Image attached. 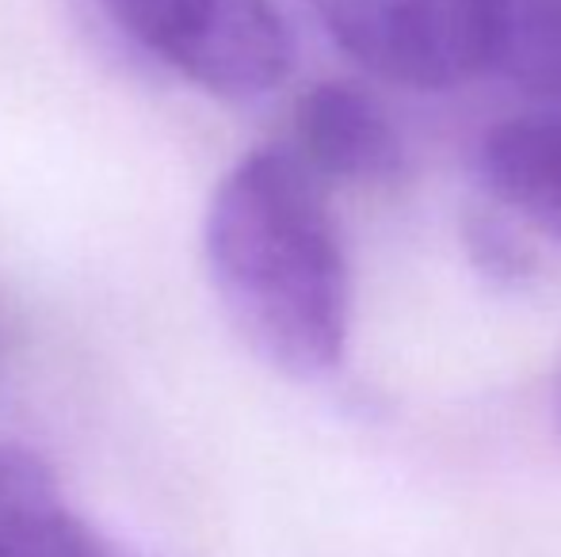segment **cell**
Instances as JSON below:
<instances>
[{
  "label": "cell",
  "instance_id": "cell-1",
  "mask_svg": "<svg viewBox=\"0 0 561 557\" xmlns=\"http://www.w3.org/2000/svg\"><path fill=\"white\" fill-rule=\"evenodd\" d=\"M207 276L252 356L287 379H325L352 333V264L329 192L287 146L244 153L203 222Z\"/></svg>",
  "mask_w": 561,
  "mask_h": 557
},
{
  "label": "cell",
  "instance_id": "cell-2",
  "mask_svg": "<svg viewBox=\"0 0 561 557\" xmlns=\"http://www.w3.org/2000/svg\"><path fill=\"white\" fill-rule=\"evenodd\" d=\"M134 46L218 100L279 89L295 43L275 0H100Z\"/></svg>",
  "mask_w": 561,
  "mask_h": 557
},
{
  "label": "cell",
  "instance_id": "cell-3",
  "mask_svg": "<svg viewBox=\"0 0 561 557\" xmlns=\"http://www.w3.org/2000/svg\"><path fill=\"white\" fill-rule=\"evenodd\" d=\"M306 8L375 81L447 92L489 69L501 0H306Z\"/></svg>",
  "mask_w": 561,
  "mask_h": 557
},
{
  "label": "cell",
  "instance_id": "cell-4",
  "mask_svg": "<svg viewBox=\"0 0 561 557\" xmlns=\"http://www.w3.org/2000/svg\"><path fill=\"white\" fill-rule=\"evenodd\" d=\"M287 149L325 192L333 184L386 187L409 169L398 123L352 81H318L298 96Z\"/></svg>",
  "mask_w": 561,
  "mask_h": 557
},
{
  "label": "cell",
  "instance_id": "cell-5",
  "mask_svg": "<svg viewBox=\"0 0 561 557\" xmlns=\"http://www.w3.org/2000/svg\"><path fill=\"white\" fill-rule=\"evenodd\" d=\"M481 187L561 245V115H519L481 135Z\"/></svg>",
  "mask_w": 561,
  "mask_h": 557
},
{
  "label": "cell",
  "instance_id": "cell-6",
  "mask_svg": "<svg viewBox=\"0 0 561 557\" xmlns=\"http://www.w3.org/2000/svg\"><path fill=\"white\" fill-rule=\"evenodd\" d=\"M0 557H118L58 489L38 454L0 443Z\"/></svg>",
  "mask_w": 561,
  "mask_h": 557
},
{
  "label": "cell",
  "instance_id": "cell-7",
  "mask_svg": "<svg viewBox=\"0 0 561 557\" xmlns=\"http://www.w3.org/2000/svg\"><path fill=\"white\" fill-rule=\"evenodd\" d=\"M489 69L547 115H561V0H501Z\"/></svg>",
  "mask_w": 561,
  "mask_h": 557
},
{
  "label": "cell",
  "instance_id": "cell-8",
  "mask_svg": "<svg viewBox=\"0 0 561 557\" xmlns=\"http://www.w3.org/2000/svg\"><path fill=\"white\" fill-rule=\"evenodd\" d=\"M462 245L470 253L473 268L485 279L501 282L504 290H516L524 282L535 279L539 264H535L531 248L519 241L516 230H508V222H501L496 214L473 210L462 225Z\"/></svg>",
  "mask_w": 561,
  "mask_h": 557
},
{
  "label": "cell",
  "instance_id": "cell-9",
  "mask_svg": "<svg viewBox=\"0 0 561 557\" xmlns=\"http://www.w3.org/2000/svg\"><path fill=\"white\" fill-rule=\"evenodd\" d=\"M554 420L561 428V371H558V382H554Z\"/></svg>",
  "mask_w": 561,
  "mask_h": 557
},
{
  "label": "cell",
  "instance_id": "cell-10",
  "mask_svg": "<svg viewBox=\"0 0 561 557\" xmlns=\"http://www.w3.org/2000/svg\"><path fill=\"white\" fill-rule=\"evenodd\" d=\"M8 348V325H4V313H0V356H4Z\"/></svg>",
  "mask_w": 561,
  "mask_h": 557
}]
</instances>
